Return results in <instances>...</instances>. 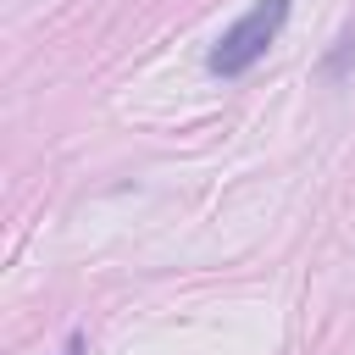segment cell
<instances>
[{"label":"cell","mask_w":355,"mask_h":355,"mask_svg":"<svg viewBox=\"0 0 355 355\" xmlns=\"http://www.w3.org/2000/svg\"><path fill=\"white\" fill-rule=\"evenodd\" d=\"M283 22H288V0H255V6L216 39V50H211V72H222V78L250 72V67L266 55V44L283 33Z\"/></svg>","instance_id":"cell-1"}]
</instances>
